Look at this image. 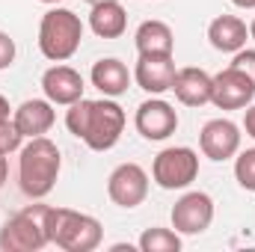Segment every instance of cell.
Wrapping results in <instances>:
<instances>
[{
	"mask_svg": "<svg viewBox=\"0 0 255 252\" xmlns=\"http://www.w3.org/2000/svg\"><path fill=\"white\" fill-rule=\"evenodd\" d=\"M42 3H51V6H54V3H60V0H42Z\"/></svg>",
	"mask_w": 255,
	"mask_h": 252,
	"instance_id": "cell-31",
	"label": "cell"
},
{
	"mask_svg": "<svg viewBox=\"0 0 255 252\" xmlns=\"http://www.w3.org/2000/svg\"><path fill=\"white\" fill-rule=\"evenodd\" d=\"M244 130H247V136L255 139V104H250L247 113H244Z\"/></svg>",
	"mask_w": 255,
	"mask_h": 252,
	"instance_id": "cell-25",
	"label": "cell"
},
{
	"mask_svg": "<svg viewBox=\"0 0 255 252\" xmlns=\"http://www.w3.org/2000/svg\"><path fill=\"white\" fill-rule=\"evenodd\" d=\"M133 42H136V51L139 54H172L175 51V36H172V27L151 18V21H142L133 33Z\"/></svg>",
	"mask_w": 255,
	"mask_h": 252,
	"instance_id": "cell-19",
	"label": "cell"
},
{
	"mask_svg": "<svg viewBox=\"0 0 255 252\" xmlns=\"http://www.w3.org/2000/svg\"><path fill=\"white\" fill-rule=\"evenodd\" d=\"M232 65H235L238 71H244V74H247V77L255 83V51H250V48H241V51L235 54Z\"/></svg>",
	"mask_w": 255,
	"mask_h": 252,
	"instance_id": "cell-23",
	"label": "cell"
},
{
	"mask_svg": "<svg viewBox=\"0 0 255 252\" xmlns=\"http://www.w3.org/2000/svg\"><path fill=\"white\" fill-rule=\"evenodd\" d=\"M48 235H51V244L65 252H92L101 247L104 229L89 214H80L71 208H51Z\"/></svg>",
	"mask_w": 255,
	"mask_h": 252,
	"instance_id": "cell-4",
	"label": "cell"
},
{
	"mask_svg": "<svg viewBox=\"0 0 255 252\" xmlns=\"http://www.w3.org/2000/svg\"><path fill=\"white\" fill-rule=\"evenodd\" d=\"M107 196L119 208H136L148 196V172L139 163H119L107 178Z\"/></svg>",
	"mask_w": 255,
	"mask_h": 252,
	"instance_id": "cell-8",
	"label": "cell"
},
{
	"mask_svg": "<svg viewBox=\"0 0 255 252\" xmlns=\"http://www.w3.org/2000/svg\"><path fill=\"white\" fill-rule=\"evenodd\" d=\"M235 178L244 190L255 193V148H247L235 157Z\"/></svg>",
	"mask_w": 255,
	"mask_h": 252,
	"instance_id": "cell-21",
	"label": "cell"
},
{
	"mask_svg": "<svg viewBox=\"0 0 255 252\" xmlns=\"http://www.w3.org/2000/svg\"><path fill=\"white\" fill-rule=\"evenodd\" d=\"M51 205H27L24 211L12 214L0 229V250L3 252H36L51 244L48 235Z\"/></svg>",
	"mask_w": 255,
	"mask_h": 252,
	"instance_id": "cell-5",
	"label": "cell"
},
{
	"mask_svg": "<svg viewBox=\"0 0 255 252\" xmlns=\"http://www.w3.org/2000/svg\"><path fill=\"white\" fill-rule=\"evenodd\" d=\"M6 116H9V101L0 95V119H6Z\"/></svg>",
	"mask_w": 255,
	"mask_h": 252,
	"instance_id": "cell-28",
	"label": "cell"
},
{
	"mask_svg": "<svg viewBox=\"0 0 255 252\" xmlns=\"http://www.w3.org/2000/svg\"><path fill=\"white\" fill-rule=\"evenodd\" d=\"M250 39L255 42V18H253V24H250Z\"/></svg>",
	"mask_w": 255,
	"mask_h": 252,
	"instance_id": "cell-29",
	"label": "cell"
},
{
	"mask_svg": "<svg viewBox=\"0 0 255 252\" xmlns=\"http://www.w3.org/2000/svg\"><path fill=\"white\" fill-rule=\"evenodd\" d=\"M6 175H9V163H6V154L0 151V187H3V181H6Z\"/></svg>",
	"mask_w": 255,
	"mask_h": 252,
	"instance_id": "cell-26",
	"label": "cell"
},
{
	"mask_svg": "<svg viewBox=\"0 0 255 252\" xmlns=\"http://www.w3.org/2000/svg\"><path fill=\"white\" fill-rule=\"evenodd\" d=\"M89 27L98 39H119L128 30V12L119 0H107L92 6L89 12Z\"/></svg>",
	"mask_w": 255,
	"mask_h": 252,
	"instance_id": "cell-18",
	"label": "cell"
},
{
	"mask_svg": "<svg viewBox=\"0 0 255 252\" xmlns=\"http://www.w3.org/2000/svg\"><path fill=\"white\" fill-rule=\"evenodd\" d=\"M89 6H98V3H107V0H86Z\"/></svg>",
	"mask_w": 255,
	"mask_h": 252,
	"instance_id": "cell-30",
	"label": "cell"
},
{
	"mask_svg": "<svg viewBox=\"0 0 255 252\" xmlns=\"http://www.w3.org/2000/svg\"><path fill=\"white\" fill-rule=\"evenodd\" d=\"M255 98V83L238 71L235 65L223 68L220 74H214V89H211V104L220 110H244L250 107Z\"/></svg>",
	"mask_w": 255,
	"mask_h": 252,
	"instance_id": "cell-9",
	"label": "cell"
},
{
	"mask_svg": "<svg viewBox=\"0 0 255 252\" xmlns=\"http://www.w3.org/2000/svg\"><path fill=\"white\" fill-rule=\"evenodd\" d=\"M65 127H68V133L83 139L92 151H107L119 142V136L125 130V110L107 95L98 101L80 98L68 107Z\"/></svg>",
	"mask_w": 255,
	"mask_h": 252,
	"instance_id": "cell-1",
	"label": "cell"
},
{
	"mask_svg": "<svg viewBox=\"0 0 255 252\" xmlns=\"http://www.w3.org/2000/svg\"><path fill=\"white\" fill-rule=\"evenodd\" d=\"M133 125L139 130V136H145V139H151V142H160V139H166V136L175 133V127H178V113H175V107H172L169 101L151 95L148 101H142V104L136 107Z\"/></svg>",
	"mask_w": 255,
	"mask_h": 252,
	"instance_id": "cell-10",
	"label": "cell"
},
{
	"mask_svg": "<svg viewBox=\"0 0 255 252\" xmlns=\"http://www.w3.org/2000/svg\"><path fill=\"white\" fill-rule=\"evenodd\" d=\"M211 89H214V77L202 68H178L175 80H172V92L184 107H205L211 104Z\"/></svg>",
	"mask_w": 255,
	"mask_h": 252,
	"instance_id": "cell-14",
	"label": "cell"
},
{
	"mask_svg": "<svg viewBox=\"0 0 255 252\" xmlns=\"http://www.w3.org/2000/svg\"><path fill=\"white\" fill-rule=\"evenodd\" d=\"M238 9H255V0H232Z\"/></svg>",
	"mask_w": 255,
	"mask_h": 252,
	"instance_id": "cell-27",
	"label": "cell"
},
{
	"mask_svg": "<svg viewBox=\"0 0 255 252\" xmlns=\"http://www.w3.org/2000/svg\"><path fill=\"white\" fill-rule=\"evenodd\" d=\"M214 223V199L202 190L184 193L172 205V229L178 235H202Z\"/></svg>",
	"mask_w": 255,
	"mask_h": 252,
	"instance_id": "cell-7",
	"label": "cell"
},
{
	"mask_svg": "<svg viewBox=\"0 0 255 252\" xmlns=\"http://www.w3.org/2000/svg\"><path fill=\"white\" fill-rule=\"evenodd\" d=\"M15 63V39H9V33L0 30V71Z\"/></svg>",
	"mask_w": 255,
	"mask_h": 252,
	"instance_id": "cell-24",
	"label": "cell"
},
{
	"mask_svg": "<svg viewBox=\"0 0 255 252\" xmlns=\"http://www.w3.org/2000/svg\"><path fill=\"white\" fill-rule=\"evenodd\" d=\"M199 175V154L187 145L163 148L151 163V178L160 190H184Z\"/></svg>",
	"mask_w": 255,
	"mask_h": 252,
	"instance_id": "cell-6",
	"label": "cell"
},
{
	"mask_svg": "<svg viewBox=\"0 0 255 252\" xmlns=\"http://www.w3.org/2000/svg\"><path fill=\"white\" fill-rule=\"evenodd\" d=\"M21 142H24V133L18 130V125H15L9 116L0 119V151H3V154L21 151Z\"/></svg>",
	"mask_w": 255,
	"mask_h": 252,
	"instance_id": "cell-22",
	"label": "cell"
},
{
	"mask_svg": "<svg viewBox=\"0 0 255 252\" xmlns=\"http://www.w3.org/2000/svg\"><path fill=\"white\" fill-rule=\"evenodd\" d=\"M89 77H92V86H95L98 92H104L107 98L125 95L128 86H130V71H128V65L122 63V60H116V57L98 60V63L92 65Z\"/></svg>",
	"mask_w": 255,
	"mask_h": 252,
	"instance_id": "cell-17",
	"label": "cell"
},
{
	"mask_svg": "<svg viewBox=\"0 0 255 252\" xmlns=\"http://www.w3.org/2000/svg\"><path fill=\"white\" fill-rule=\"evenodd\" d=\"M142 252H178L181 250V235L172 232V229H145L139 235V244H136Z\"/></svg>",
	"mask_w": 255,
	"mask_h": 252,
	"instance_id": "cell-20",
	"label": "cell"
},
{
	"mask_svg": "<svg viewBox=\"0 0 255 252\" xmlns=\"http://www.w3.org/2000/svg\"><path fill=\"white\" fill-rule=\"evenodd\" d=\"M83 77L80 71H74L71 65H51L45 74H42V92L51 104H63V107H71L74 101L83 98Z\"/></svg>",
	"mask_w": 255,
	"mask_h": 252,
	"instance_id": "cell-13",
	"label": "cell"
},
{
	"mask_svg": "<svg viewBox=\"0 0 255 252\" xmlns=\"http://www.w3.org/2000/svg\"><path fill=\"white\" fill-rule=\"evenodd\" d=\"M12 122H15L18 130L24 133V139H33V136H45V133L54 127L57 113H54V104H51L48 98H30V101H24V104L15 110Z\"/></svg>",
	"mask_w": 255,
	"mask_h": 252,
	"instance_id": "cell-15",
	"label": "cell"
},
{
	"mask_svg": "<svg viewBox=\"0 0 255 252\" xmlns=\"http://www.w3.org/2000/svg\"><path fill=\"white\" fill-rule=\"evenodd\" d=\"M199 148L208 160H229L241 151V127L232 119H211L199 130Z\"/></svg>",
	"mask_w": 255,
	"mask_h": 252,
	"instance_id": "cell-11",
	"label": "cell"
},
{
	"mask_svg": "<svg viewBox=\"0 0 255 252\" xmlns=\"http://www.w3.org/2000/svg\"><path fill=\"white\" fill-rule=\"evenodd\" d=\"M83 42V21L80 15H74L71 9L54 6L42 15L39 24V51L51 60V63H65L77 54Z\"/></svg>",
	"mask_w": 255,
	"mask_h": 252,
	"instance_id": "cell-3",
	"label": "cell"
},
{
	"mask_svg": "<svg viewBox=\"0 0 255 252\" xmlns=\"http://www.w3.org/2000/svg\"><path fill=\"white\" fill-rule=\"evenodd\" d=\"M63 169V157L57 142L48 136H33L27 145H21L18 157V187L27 199H45Z\"/></svg>",
	"mask_w": 255,
	"mask_h": 252,
	"instance_id": "cell-2",
	"label": "cell"
},
{
	"mask_svg": "<svg viewBox=\"0 0 255 252\" xmlns=\"http://www.w3.org/2000/svg\"><path fill=\"white\" fill-rule=\"evenodd\" d=\"M175 71L178 68H175L172 54H139L136 68H133V80L148 95H163L172 89Z\"/></svg>",
	"mask_w": 255,
	"mask_h": 252,
	"instance_id": "cell-12",
	"label": "cell"
},
{
	"mask_svg": "<svg viewBox=\"0 0 255 252\" xmlns=\"http://www.w3.org/2000/svg\"><path fill=\"white\" fill-rule=\"evenodd\" d=\"M208 42L223 54H238L250 42V27L238 15H217L208 24Z\"/></svg>",
	"mask_w": 255,
	"mask_h": 252,
	"instance_id": "cell-16",
	"label": "cell"
}]
</instances>
